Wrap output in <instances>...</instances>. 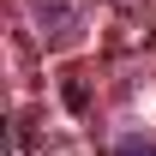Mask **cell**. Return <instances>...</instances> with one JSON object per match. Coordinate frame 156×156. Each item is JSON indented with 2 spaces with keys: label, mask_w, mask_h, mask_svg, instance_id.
Here are the masks:
<instances>
[{
  "label": "cell",
  "mask_w": 156,
  "mask_h": 156,
  "mask_svg": "<svg viewBox=\"0 0 156 156\" xmlns=\"http://www.w3.org/2000/svg\"><path fill=\"white\" fill-rule=\"evenodd\" d=\"M114 156H150V144H144V138H120Z\"/></svg>",
  "instance_id": "1"
}]
</instances>
